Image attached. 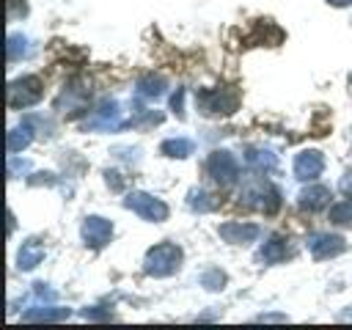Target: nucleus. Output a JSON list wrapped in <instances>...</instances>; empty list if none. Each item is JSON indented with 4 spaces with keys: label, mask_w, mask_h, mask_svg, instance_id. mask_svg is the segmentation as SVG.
<instances>
[{
    "label": "nucleus",
    "mask_w": 352,
    "mask_h": 330,
    "mask_svg": "<svg viewBox=\"0 0 352 330\" xmlns=\"http://www.w3.org/2000/svg\"><path fill=\"white\" fill-rule=\"evenodd\" d=\"M179 261H182V250L173 242H160L146 253V261H143L146 267L143 270L154 278H165V275L179 270Z\"/></svg>",
    "instance_id": "obj_1"
},
{
    "label": "nucleus",
    "mask_w": 352,
    "mask_h": 330,
    "mask_svg": "<svg viewBox=\"0 0 352 330\" xmlns=\"http://www.w3.org/2000/svg\"><path fill=\"white\" fill-rule=\"evenodd\" d=\"M195 102H198V110L206 113V116H214V113H234L236 104H239V94L234 88H204L195 94Z\"/></svg>",
    "instance_id": "obj_2"
},
{
    "label": "nucleus",
    "mask_w": 352,
    "mask_h": 330,
    "mask_svg": "<svg viewBox=\"0 0 352 330\" xmlns=\"http://www.w3.org/2000/svg\"><path fill=\"white\" fill-rule=\"evenodd\" d=\"M41 94H44L41 77L28 74V77H19V80H14L8 85V104L11 107H30V104H36L41 99Z\"/></svg>",
    "instance_id": "obj_3"
},
{
    "label": "nucleus",
    "mask_w": 352,
    "mask_h": 330,
    "mask_svg": "<svg viewBox=\"0 0 352 330\" xmlns=\"http://www.w3.org/2000/svg\"><path fill=\"white\" fill-rule=\"evenodd\" d=\"M124 124H129V118L124 116L121 104L118 102H104L99 110H94L91 118H85V129L91 132H113V129H121Z\"/></svg>",
    "instance_id": "obj_4"
},
{
    "label": "nucleus",
    "mask_w": 352,
    "mask_h": 330,
    "mask_svg": "<svg viewBox=\"0 0 352 330\" xmlns=\"http://www.w3.org/2000/svg\"><path fill=\"white\" fill-rule=\"evenodd\" d=\"M239 198H245L248 206L261 209L264 214H272V212L280 206V192H278L272 184H264V182H253V184H248V187L242 190Z\"/></svg>",
    "instance_id": "obj_5"
},
{
    "label": "nucleus",
    "mask_w": 352,
    "mask_h": 330,
    "mask_svg": "<svg viewBox=\"0 0 352 330\" xmlns=\"http://www.w3.org/2000/svg\"><path fill=\"white\" fill-rule=\"evenodd\" d=\"M124 206L132 209L135 214L146 217V220H154V223H160V220L168 217L165 201H160V198H154V195H148V192H129V195L124 198Z\"/></svg>",
    "instance_id": "obj_6"
},
{
    "label": "nucleus",
    "mask_w": 352,
    "mask_h": 330,
    "mask_svg": "<svg viewBox=\"0 0 352 330\" xmlns=\"http://www.w3.org/2000/svg\"><path fill=\"white\" fill-rule=\"evenodd\" d=\"M206 170L217 184L226 187L239 176V162H236V157L231 151H212L209 160H206Z\"/></svg>",
    "instance_id": "obj_7"
},
{
    "label": "nucleus",
    "mask_w": 352,
    "mask_h": 330,
    "mask_svg": "<svg viewBox=\"0 0 352 330\" xmlns=\"http://www.w3.org/2000/svg\"><path fill=\"white\" fill-rule=\"evenodd\" d=\"M322 170H324V157H322V151L308 148V151H300V154L294 157V176H297V179L314 182V179L322 176Z\"/></svg>",
    "instance_id": "obj_8"
},
{
    "label": "nucleus",
    "mask_w": 352,
    "mask_h": 330,
    "mask_svg": "<svg viewBox=\"0 0 352 330\" xmlns=\"http://www.w3.org/2000/svg\"><path fill=\"white\" fill-rule=\"evenodd\" d=\"M344 248H346V242H344V236H338V234H314V236L308 239V250H311V256H314L316 261L333 258V256L344 253Z\"/></svg>",
    "instance_id": "obj_9"
},
{
    "label": "nucleus",
    "mask_w": 352,
    "mask_h": 330,
    "mask_svg": "<svg viewBox=\"0 0 352 330\" xmlns=\"http://www.w3.org/2000/svg\"><path fill=\"white\" fill-rule=\"evenodd\" d=\"M80 231H82L85 245H91V248H102V245H107L110 236H113V223L104 220V217L91 214V217H85V223H82Z\"/></svg>",
    "instance_id": "obj_10"
},
{
    "label": "nucleus",
    "mask_w": 352,
    "mask_h": 330,
    "mask_svg": "<svg viewBox=\"0 0 352 330\" xmlns=\"http://www.w3.org/2000/svg\"><path fill=\"white\" fill-rule=\"evenodd\" d=\"M217 234H220L226 242H231V245H245V242H253V239L261 234V228H258L256 223L231 220V223H223V226L217 228Z\"/></svg>",
    "instance_id": "obj_11"
},
{
    "label": "nucleus",
    "mask_w": 352,
    "mask_h": 330,
    "mask_svg": "<svg viewBox=\"0 0 352 330\" xmlns=\"http://www.w3.org/2000/svg\"><path fill=\"white\" fill-rule=\"evenodd\" d=\"M135 94H138V99L154 102V99H160L165 94V80L160 74H143L138 80V85H135Z\"/></svg>",
    "instance_id": "obj_12"
},
{
    "label": "nucleus",
    "mask_w": 352,
    "mask_h": 330,
    "mask_svg": "<svg viewBox=\"0 0 352 330\" xmlns=\"http://www.w3.org/2000/svg\"><path fill=\"white\" fill-rule=\"evenodd\" d=\"M245 162L250 165V168H256V170H275V165H278V154H272L270 148H261V146H253V148H248L245 151Z\"/></svg>",
    "instance_id": "obj_13"
},
{
    "label": "nucleus",
    "mask_w": 352,
    "mask_h": 330,
    "mask_svg": "<svg viewBox=\"0 0 352 330\" xmlns=\"http://www.w3.org/2000/svg\"><path fill=\"white\" fill-rule=\"evenodd\" d=\"M69 316V308H55V305H36V308H28L22 314L25 322H58V319H66Z\"/></svg>",
    "instance_id": "obj_14"
},
{
    "label": "nucleus",
    "mask_w": 352,
    "mask_h": 330,
    "mask_svg": "<svg viewBox=\"0 0 352 330\" xmlns=\"http://www.w3.org/2000/svg\"><path fill=\"white\" fill-rule=\"evenodd\" d=\"M330 201V190L327 187H322V184H316V187H305L302 192H300V206L302 209H322L324 204Z\"/></svg>",
    "instance_id": "obj_15"
},
{
    "label": "nucleus",
    "mask_w": 352,
    "mask_h": 330,
    "mask_svg": "<svg viewBox=\"0 0 352 330\" xmlns=\"http://www.w3.org/2000/svg\"><path fill=\"white\" fill-rule=\"evenodd\" d=\"M41 258H44V248H41L36 239L25 242V245L19 248V256H16V261H19V270H33V267H36Z\"/></svg>",
    "instance_id": "obj_16"
},
{
    "label": "nucleus",
    "mask_w": 352,
    "mask_h": 330,
    "mask_svg": "<svg viewBox=\"0 0 352 330\" xmlns=\"http://www.w3.org/2000/svg\"><path fill=\"white\" fill-rule=\"evenodd\" d=\"M192 148H195V143L190 140V138H170V140H165L162 146H160V151L165 154V157H190L192 154Z\"/></svg>",
    "instance_id": "obj_17"
},
{
    "label": "nucleus",
    "mask_w": 352,
    "mask_h": 330,
    "mask_svg": "<svg viewBox=\"0 0 352 330\" xmlns=\"http://www.w3.org/2000/svg\"><path fill=\"white\" fill-rule=\"evenodd\" d=\"M33 140V129L25 124V126H16L8 132V154H19L22 148H28Z\"/></svg>",
    "instance_id": "obj_18"
},
{
    "label": "nucleus",
    "mask_w": 352,
    "mask_h": 330,
    "mask_svg": "<svg viewBox=\"0 0 352 330\" xmlns=\"http://www.w3.org/2000/svg\"><path fill=\"white\" fill-rule=\"evenodd\" d=\"M261 261H267V264H272V261H280L283 256H286V245H283V239L280 236H272L270 242H264V248H261Z\"/></svg>",
    "instance_id": "obj_19"
},
{
    "label": "nucleus",
    "mask_w": 352,
    "mask_h": 330,
    "mask_svg": "<svg viewBox=\"0 0 352 330\" xmlns=\"http://www.w3.org/2000/svg\"><path fill=\"white\" fill-rule=\"evenodd\" d=\"M187 204H190L195 212H212V209L217 206V201H214L209 192H204V190H190Z\"/></svg>",
    "instance_id": "obj_20"
},
{
    "label": "nucleus",
    "mask_w": 352,
    "mask_h": 330,
    "mask_svg": "<svg viewBox=\"0 0 352 330\" xmlns=\"http://www.w3.org/2000/svg\"><path fill=\"white\" fill-rule=\"evenodd\" d=\"M25 55H28V38L19 33H11L8 36V60H19Z\"/></svg>",
    "instance_id": "obj_21"
},
{
    "label": "nucleus",
    "mask_w": 352,
    "mask_h": 330,
    "mask_svg": "<svg viewBox=\"0 0 352 330\" xmlns=\"http://www.w3.org/2000/svg\"><path fill=\"white\" fill-rule=\"evenodd\" d=\"M330 220L333 223H352V198L333 204L330 206Z\"/></svg>",
    "instance_id": "obj_22"
},
{
    "label": "nucleus",
    "mask_w": 352,
    "mask_h": 330,
    "mask_svg": "<svg viewBox=\"0 0 352 330\" xmlns=\"http://www.w3.org/2000/svg\"><path fill=\"white\" fill-rule=\"evenodd\" d=\"M223 283H226V275H223L220 270H206V272L201 275V286H206L209 292L223 289Z\"/></svg>",
    "instance_id": "obj_23"
},
{
    "label": "nucleus",
    "mask_w": 352,
    "mask_h": 330,
    "mask_svg": "<svg viewBox=\"0 0 352 330\" xmlns=\"http://www.w3.org/2000/svg\"><path fill=\"white\" fill-rule=\"evenodd\" d=\"M104 176H107V187H110V190H116V192H121V190H124V184H126V182H124V176H121L118 170H107Z\"/></svg>",
    "instance_id": "obj_24"
},
{
    "label": "nucleus",
    "mask_w": 352,
    "mask_h": 330,
    "mask_svg": "<svg viewBox=\"0 0 352 330\" xmlns=\"http://www.w3.org/2000/svg\"><path fill=\"white\" fill-rule=\"evenodd\" d=\"M170 107H173V113L184 116V88H179V91L170 96Z\"/></svg>",
    "instance_id": "obj_25"
},
{
    "label": "nucleus",
    "mask_w": 352,
    "mask_h": 330,
    "mask_svg": "<svg viewBox=\"0 0 352 330\" xmlns=\"http://www.w3.org/2000/svg\"><path fill=\"white\" fill-rule=\"evenodd\" d=\"M341 190H344V192L352 198V173H346V176L341 179Z\"/></svg>",
    "instance_id": "obj_26"
},
{
    "label": "nucleus",
    "mask_w": 352,
    "mask_h": 330,
    "mask_svg": "<svg viewBox=\"0 0 352 330\" xmlns=\"http://www.w3.org/2000/svg\"><path fill=\"white\" fill-rule=\"evenodd\" d=\"M280 319H286L283 314H261L258 316V322H280Z\"/></svg>",
    "instance_id": "obj_27"
},
{
    "label": "nucleus",
    "mask_w": 352,
    "mask_h": 330,
    "mask_svg": "<svg viewBox=\"0 0 352 330\" xmlns=\"http://www.w3.org/2000/svg\"><path fill=\"white\" fill-rule=\"evenodd\" d=\"M330 6H352V0H327Z\"/></svg>",
    "instance_id": "obj_28"
}]
</instances>
